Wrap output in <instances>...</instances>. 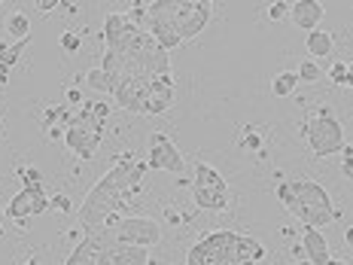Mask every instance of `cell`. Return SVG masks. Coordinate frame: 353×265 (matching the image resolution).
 I'll list each match as a JSON object with an SVG mask.
<instances>
[{"mask_svg":"<svg viewBox=\"0 0 353 265\" xmlns=\"http://www.w3.org/2000/svg\"><path fill=\"white\" fill-rule=\"evenodd\" d=\"M341 174L347 177V180H353V150H350V146H344V159H341Z\"/></svg>","mask_w":353,"mask_h":265,"instance_id":"4316f807","label":"cell"},{"mask_svg":"<svg viewBox=\"0 0 353 265\" xmlns=\"http://www.w3.org/2000/svg\"><path fill=\"white\" fill-rule=\"evenodd\" d=\"M296 88H299V73L296 70H283L271 79V95H274V98H290Z\"/></svg>","mask_w":353,"mask_h":265,"instance_id":"2e32d148","label":"cell"},{"mask_svg":"<svg viewBox=\"0 0 353 265\" xmlns=\"http://www.w3.org/2000/svg\"><path fill=\"white\" fill-rule=\"evenodd\" d=\"M25 265H40V262H37V259H28V262H25Z\"/></svg>","mask_w":353,"mask_h":265,"instance_id":"836d02e7","label":"cell"},{"mask_svg":"<svg viewBox=\"0 0 353 265\" xmlns=\"http://www.w3.org/2000/svg\"><path fill=\"white\" fill-rule=\"evenodd\" d=\"M146 165H150L152 171H171V174L186 171V161H183L176 144L168 135H161V131H156V135L150 137V159H146Z\"/></svg>","mask_w":353,"mask_h":265,"instance_id":"8fae6325","label":"cell"},{"mask_svg":"<svg viewBox=\"0 0 353 265\" xmlns=\"http://www.w3.org/2000/svg\"><path fill=\"white\" fill-rule=\"evenodd\" d=\"M238 265H256V262H238Z\"/></svg>","mask_w":353,"mask_h":265,"instance_id":"e575fe53","label":"cell"},{"mask_svg":"<svg viewBox=\"0 0 353 265\" xmlns=\"http://www.w3.org/2000/svg\"><path fill=\"white\" fill-rule=\"evenodd\" d=\"M58 43H61V49L64 52H79L83 49V34H77V31H64L61 37H58Z\"/></svg>","mask_w":353,"mask_h":265,"instance_id":"7402d4cb","label":"cell"},{"mask_svg":"<svg viewBox=\"0 0 353 265\" xmlns=\"http://www.w3.org/2000/svg\"><path fill=\"white\" fill-rule=\"evenodd\" d=\"M238 256H241V262H256L259 265L265 259V247L256 238H250V235H241L238 238Z\"/></svg>","mask_w":353,"mask_h":265,"instance_id":"e0dca14e","label":"cell"},{"mask_svg":"<svg viewBox=\"0 0 353 265\" xmlns=\"http://www.w3.org/2000/svg\"><path fill=\"white\" fill-rule=\"evenodd\" d=\"M326 265H347V262H341V259H329Z\"/></svg>","mask_w":353,"mask_h":265,"instance_id":"d6a6232c","label":"cell"},{"mask_svg":"<svg viewBox=\"0 0 353 265\" xmlns=\"http://www.w3.org/2000/svg\"><path fill=\"white\" fill-rule=\"evenodd\" d=\"M110 235H113L119 244H128V247H156L161 241V226L156 223V219L150 217H122L119 223L110 229Z\"/></svg>","mask_w":353,"mask_h":265,"instance_id":"ba28073f","label":"cell"},{"mask_svg":"<svg viewBox=\"0 0 353 265\" xmlns=\"http://www.w3.org/2000/svg\"><path fill=\"white\" fill-rule=\"evenodd\" d=\"M332 46H335L332 34L323 31V28H317V31H311L305 37V49H307V55H311V61L314 58H329L332 55Z\"/></svg>","mask_w":353,"mask_h":265,"instance_id":"9a60e30c","label":"cell"},{"mask_svg":"<svg viewBox=\"0 0 353 265\" xmlns=\"http://www.w3.org/2000/svg\"><path fill=\"white\" fill-rule=\"evenodd\" d=\"M6 37H16V40H28V37H31V21H28L25 12L16 10L6 19Z\"/></svg>","mask_w":353,"mask_h":265,"instance_id":"d6986e66","label":"cell"},{"mask_svg":"<svg viewBox=\"0 0 353 265\" xmlns=\"http://www.w3.org/2000/svg\"><path fill=\"white\" fill-rule=\"evenodd\" d=\"M238 238L241 232L219 229L204 235L201 241H195L186 253V265H238Z\"/></svg>","mask_w":353,"mask_h":265,"instance_id":"8992f818","label":"cell"},{"mask_svg":"<svg viewBox=\"0 0 353 265\" xmlns=\"http://www.w3.org/2000/svg\"><path fill=\"white\" fill-rule=\"evenodd\" d=\"M344 88H353V61H347V79H344Z\"/></svg>","mask_w":353,"mask_h":265,"instance_id":"4dcf8cb0","label":"cell"},{"mask_svg":"<svg viewBox=\"0 0 353 265\" xmlns=\"http://www.w3.org/2000/svg\"><path fill=\"white\" fill-rule=\"evenodd\" d=\"M64 265H150V250L119 244L110 229H101L85 232L83 241L70 250Z\"/></svg>","mask_w":353,"mask_h":265,"instance_id":"3957f363","label":"cell"},{"mask_svg":"<svg viewBox=\"0 0 353 265\" xmlns=\"http://www.w3.org/2000/svg\"><path fill=\"white\" fill-rule=\"evenodd\" d=\"M52 208V198L46 195L43 183H31V186H21L16 195L10 198L6 204V217L12 219H31V217H40Z\"/></svg>","mask_w":353,"mask_h":265,"instance_id":"30bf717a","label":"cell"},{"mask_svg":"<svg viewBox=\"0 0 353 265\" xmlns=\"http://www.w3.org/2000/svg\"><path fill=\"white\" fill-rule=\"evenodd\" d=\"M85 83H88L92 92H98V95H113V77H110L101 64L85 73Z\"/></svg>","mask_w":353,"mask_h":265,"instance_id":"ac0fdd59","label":"cell"},{"mask_svg":"<svg viewBox=\"0 0 353 265\" xmlns=\"http://www.w3.org/2000/svg\"><path fill=\"white\" fill-rule=\"evenodd\" d=\"M290 6H292V3H286V0H277V3H271V6H268V12H265V16H268L271 21L290 19Z\"/></svg>","mask_w":353,"mask_h":265,"instance_id":"603a6c76","label":"cell"},{"mask_svg":"<svg viewBox=\"0 0 353 265\" xmlns=\"http://www.w3.org/2000/svg\"><path fill=\"white\" fill-rule=\"evenodd\" d=\"M299 83H317V79L323 77V70H320V64L317 61H311V58H305V61L299 64Z\"/></svg>","mask_w":353,"mask_h":265,"instance_id":"44dd1931","label":"cell"},{"mask_svg":"<svg viewBox=\"0 0 353 265\" xmlns=\"http://www.w3.org/2000/svg\"><path fill=\"white\" fill-rule=\"evenodd\" d=\"M61 10H64V12H70V16H73V12H79V6H77V3H70V0H61Z\"/></svg>","mask_w":353,"mask_h":265,"instance_id":"f546056e","label":"cell"},{"mask_svg":"<svg viewBox=\"0 0 353 265\" xmlns=\"http://www.w3.org/2000/svg\"><path fill=\"white\" fill-rule=\"evenodd\" d=\"M323 16H326V6L320 3V0H296V3L290 6V21L301 31H317Z\"/></svg>","mask_w":353,"mask_h":265,"instance_id":"4fadbf2b","label":"cell"},{"mask_svg":"<svg viewBox=\"0 0 353 265\" xmlns=\"http://www.w3.org/2000/svg\"><path fill=\"white\" fill-rule=\"evenodd\" d=\"M16 174L21 177V183H25V186H31V183H43V180H40V171H37V168L19 165V168H16Z\"/></svg>","mask_w":353,"mask_h":265,"instance_id":"d4e9b609","label":"cell"},{"mask_svg":"<svg viewBox=\"0 0 353 265\" xmlns=\"http://www.w3.org/2000/svg\"><path fill=\"white\" fill-rule=\"evenodd\" d=\"M301 135H305L307 146L314 150V156L326 159L335 153H344V128L335 119L332 107H317L305 122H301Z\"/></svg>","mask_w":353,"mask_h":265,"instance_id":"5b68a950","label":"cell"},{"mask_svg":"<svg viewBox=\"0 0 353 265\" xmlns=\"http://www.w3.org/2000/svg\"><path fill=\"white\" fill-rule=\"evenodd\" d=\"M141 34H143V28L134 25L125 12H107L104 28H101V37H104V43H107V52H128Z\"/></svg>","mask_w":353,"mask_h":265,"instance_id":"9c48e42d","label":"cell"},{"mask_svg":"<svg viewBox=\"0 0 353 265\" xmlns=\"http://www.w3.org/2000/svg\"><path fill=\"white\" fill-rule=\"evenodd\" d=\"M52 208H55L58 213H73V202H70L68 195H61V193H58V195L52 198Z\"/></svg>","mask_w":353,"mask_h":265,"instance_id":"484cf974","label":"cell"},{"mask_svg":"<svg viewBox=\"0 0 353 265\" xmlns=\"http://www.w3.org/2000/svg\"><path fill=\"white\" fill-rule=\"evenodd\" d=\"M301 253H305V259L311 265H326L329 259H332V253H329V241L323 238L320 229L301 232Z\"/></svg>","mask_w":353,"mask_h":265,"instance_id":"5bb4252c","label":"cell"},{"mask_svg":"<svg viewBox=\"0 0 353 265\" xmlns=\"http://www.w3.org/2000/svg\"><path fill=\"white\" fill-rule=\"evenodd\" d=\"M146 171H150V165L137 161L134 153H116L113 168L98 177V183L88 189V195L79 204V226L85 232L113 229L122 219V210L128 208V202L141 193Z\"/></svg>","mask_w":353,"mask_h":265,"instance_id":"6da1fadb","label":"cell"},{"mask_svg":"<svg viewBox=\"0 0 353 265\" xmlns=\"http://www.w3.org/2000/svg\"><path fill=\"white\" fill-rule=\"evenodd\" d=\"M104 135L101 131H92V128H79V125H68L64 128V146L79 159H94Z\"/></svg>","mask_w":353,"mask_h":265,"instance_id":"7c38bea8","label":"cell"},{"mask_svg":"<svg viewBox=\"0 0 353 265\" xmlns=\"http://www.w3.org/2000/svg\"><path fill=\"white\" fill-rule=\"evenodd\" d=\"M238 146L241 150H262V135L256 125H244L238 135Z\"/></svg>","mask_w":353,"mask_h":265,"instance_id":"ffe728a7","label":"cell"},{"mask_svg":"<svg viewBox=\"0 0 353 265\" xmlns=\"http://www.w3.org/2000/svg\"><path fill=\"white\" fill-rule=\"evenodd\" d=\"M68 101H70V104H83V95H79L77 88H70V92H68Z\"/></svg>","mask_w":353,"mask_h":265,"instance_id":"f1b7e54d","label":"cell"},{"mask_svg":"<svg viewBox=\"0 0 353 265\" xmlns=\"http://www.w3.org/2000/svg\"><path fill=\"white\" fill-rule=\"evenodd\" d=\"M344 241H347V247L353 250V226H347V232H344Z\"/></svg>","mask_w":353,"mask_h":265,"instance_id":"1f68e13d","label":"cell"},{"mask_svg":"<svg viewBox=\"0 0 353 265\" xmlns=\"http://www.w3.org/2000/svg\"><path fill=\"white\" fill-rule=\"evenodd\" d=\"M192 198L201 210H225L229 208V183L208 161H198L192 180Z\"/></svg>","mask_w":353,"mask_h":265,"instance_id":"52a82bcc","label":"cell"},{"mask_svg":"<svg viewBox=\"0 0 353 265\" xmlns=\"http://www.w3.org/2000/svg\"><path fill=\"white\" fill-rule=\"evenodd\" d=\"M37 10L40 12H52V10H58V6H61V0H37Z\"/></svg>","mask_w":353,"mask_h":265,"instance_id":"83f0119b","label":"cell"},{"mask_svg":"<svg viewBox=\"0 0 353 265\" xmlns=\"http://www.w3.org/2000/svg\"><path fill=\"white\" fill-rule=\"evenodd\" d=\"M329 79L344 88V79H347V61H335L332 68H329Z\"/></svg>","mask_w":353,"mask_h":265,"instance_id":"cb8c5ba5","label":"cell"},{"mask_svg":"<svg viewBox=\"0 0 353 265\" xmlns=\"http://www.w3.org/2000/svg\"><path fill=\"white\" fill-rule=\"evenodd\" d=\"M274 195L305 229H326L332 219H338L332 195L314 180H283L277 183Z\"/></svg>","mask_w":353,"mask_h":265,"instance_id":"7a4b0ae2","label":"cell"},{"mask_svg":"<svg viewBox=\"0 0 353 265\" xmlns=\"http://www.w3.org/2000/svg\"><path fill=\"white\" fill-rule=\"evenodd\" d=\"M213 16L210 0H152L150 3V19L171 25L180 40H192L208 28Z\"/></svg>","mask_w":353,"mask_h":265,"instance_id":"277c9868","label":"cell"}]
</instances>
